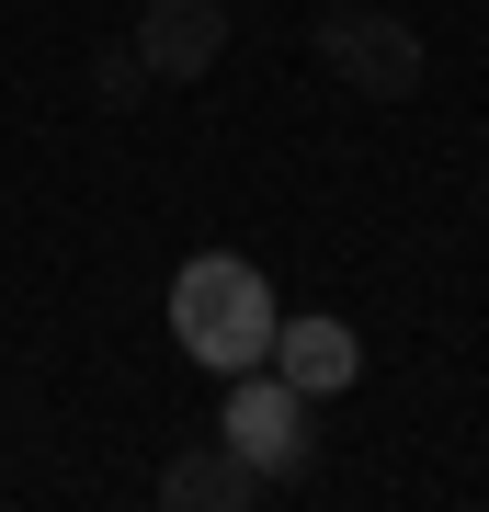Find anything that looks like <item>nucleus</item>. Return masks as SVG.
Masks as SVG:
<instances>
[{
  "instance_id": "1",
  "label": "nucleus",
  "mask_w": 489,
  "mask_h": 512,
  "mask_svg": "<svg viewBox=\"0 0 489 512\" xmlns=\"http://www.w3.org/2000/svg\"><path fill=\"white\" fill-rule=\"evenodd\" d=\"M171 342L194 353L205 376H239V365H262V353H273V285H262L239 251H205V262H182V274H171Z\"/></svg>"
},
{
  "instance_id": "3",
  "label": "nucleus",
  "mask_w": 489,
  "mask_h": 512,
  "mask_svg": "<svg viewBox=\"0 0 489 512\" xmlns=\"http://www.w3.org/2000/svg\"><path fill=\"white\" fill-rule=\"evenodd\" d=\"M217 444L262 478V490L296 478V467H308V387H285L273 365H239L228 376V410H217Z\"/></svg>"
},
{
  "instance_id": "7",
  "label": "nucleus",
  "mask_w": 489,
  "mask_h": 512,
  "mask_svg": "<svg viewBox=\"0 0 489 512\" xmlns=\"http://www.w3.org/2000/svg\"><path fill=\"white\" fill-rule=\"evenodd\" d=\"M91 92H103L114 114H126V103H148V57H137V46H114V57H91Z\"/></svg>"
},
{
  "instance_id": "4",
  "label": "nucleus",
  "mask_w": 489,
  "mask_h": 512,
  "mask_svg": "<svg viewBox=\"0 0 489 512\" xmlns=\"http://www.w3.org/2000/svg\"><path fill=\"white\" fill-rule=\"evenodd\" d=\"M126 46L148 57V80H182V92H194V80L228 57V0H148Z\"/></svg>"
},
{
  "instance_id": "5",
  "label": "nucleus",
  "mask_w": 489,
  "mask_h": 512,
  "mask_svg": "<svg viewBox=\"0 0 489 512\" xmlns=\"http://www.w3.org/2000/svg\"><path fill=\"white\" fill-rule=\"evenodd\" d=\"M262 365L273 376H285V387H308V399H330V387H353L364 376V342H353V330L342 319H273V353H262Z\"/></svg>"
},
{
  "instance_id": "6",
  "label": "nucleus",
  "mask_w": 489,
  "mask_h": 512,
  "mask_svg": "<svg viewBox=\"0 0 489 512\" xmlns=\"http://www.w3.org/2000/svg\"><path fill=\"white\" fill-rule=\"evenodd\" d=\"M160 501L171 512H251L262 501V478L228 456V444H182V456L160 467Z\"/></svg>"
},
{
  "instance_id": "2",
  "label": "nucleus",
  "mask_w": 489,
  "mask_h": 512,
  "mask_svg": "<svg viewBox=\"0 0 489 512\" xmlns=\"http://www.w3.org/2000/svg\"><path fill=\"white\" fill-rule=\"evenodd\" d=\"M319 69L364 103H410L421 92V23L399 12H364V0H330L319 12Z\"/></svg>"
}]
</instances>
